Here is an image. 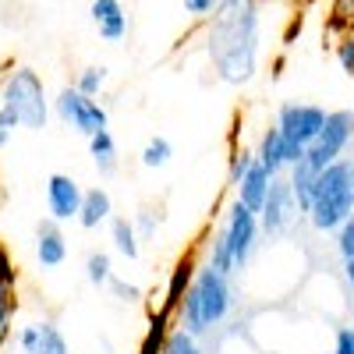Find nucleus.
I'll list each match as a JSON object with an SVG mask.
<instances>
[{
  "instance_id": "obj_26",
  "label": "nucleus",
  "mask_w": 354,
  "mask_h": 354,
  "mask_svg": "<svg viewBox=\"0 0 354 354\" xmlns=\"http://www.w3.org/2000/svg\"><path fill=\"white\" fill-rule=\"evenodd\" d=\"M337 64H340L344 75L354 78V36H344V39L337 43Z\"/></svg>"
},
{
  "instance_id": "obj_35",
  "label": "nucleus",
  "mask_w": 354,
  "mask_h": 354,
  "mask_svg": "<svg viewBox=\"0 0 354 354\" xmlns=\"http://www.w3.org/2000/svg\"><path fill=\"white\" fill-rule=\"evenodd\" d=\"M344 280H347V287L354 290V255H351V259H344Z\"/></svg>"
},
{
  "instance_id": "obj_3",
  "label": "nucleus",
  "mask_w": 354,
  "mask_h": 354,
  "mask_svg": "<svg viewBox=\"0 0 354 354\" xmlns=\"http://www.w3.org/2000/svg\"><path fill=\"white\" fill-rule=\"evenodd\" d=\"M351 213H354V156H340L326 170H319L312 205L305 216L319 234H337Z\"/></svg>"
},
{
  "instance_id": "obj_28",
  "label": "nucleus",
  "mask_w": 354,
  "mask_h": 354,
  "mask_svg": "<svg viewBox=\"0 0 354 354\" xmlns=\"http://www.w3.org/2000/svg\"><path fill=\"white\" fill-rule=\"evenodd\" d=\"M252 163H255V153H245V149H241L238 156H234V160H230V185H238L241 177L248 174Z\"/></svg>"
},
{
  "instance_id": "obj_11",
  "label": "nucleus",
  "mask_w": 354,
  "mask_h": 354,
  "mask_svg": "<svg viewBox=\"0 0 354 354\" xmlns=\"http://www.w3.org/2000/svg\"><path fill=\"white\" fill-rule=\"evenodd\" d=\"M36 259H39L43 270H57V266H64V259H68V238H64L61 223L53 216L39 220V227H36Z\"/></svg>"
},
{
  "instance_id": "obj_29",
  "label": "nucleus",
  "mask_w": 354,
  "mask_h": 354,
  "mask_svg": "<svg viewBox=\"0 0 354 354\" xmlns=\"http://www.w3.org/2000/svg\"><path fill=\"white\" fill-rule=\"evenodd\" d=\"M156 227H160V220L153 216V209H142V213H138V220H135V230H138V238H142V241H149L153 234H156Z\"/></svg>"
},
{
  "instance_id": "obj_9",
  "label": "nucleus",
  "mask_w": 354,
  "mask_h": 354,
  "mask_svg": "<svg viewBox=\"0 0 354 354\" xmlns=\"http://www.w3.org/2000/svg\"><path fill=\"white\" fill-rule=\"evenodd\" d=\"M298 213L301 209H298V198H294V192H290V181L283 174H277L273 185H270V195H266L262 209H259L262 234H266V238H283Z\"/></svg>"
},
{
  "instance_id": "obj_32",
  "label": "nucleus",
  "mask_w": 354,
  "mask_h": 354,
  "mask_svg": "<svg viewBox=\"0 0 354 354\" xmlns=\"http://www.w3.org/2000/svg\"><path fill=\"white\" fill-rule=\"evenodd\" d=\"M216 4H220V0H185V11L192 18H209Z\"/></svg>"
},
{
  "instance_id": "obj_2",
  "label": "nucleus",
  "mask_w": 354,
  "mask_h": 354,
  "mask_svg": "<svg viewBox=\"0 0 354 354\" xmlns=\"http://www.w3.org/2000/svg\"><path fill=\"white\" fill-rule=\"evenodd\" d=\"M230 308H234L230 277L205 262V266H198V270L192 273V280L185 287V298L177 301V319H181V326L188 333L205 337L230 315Z\"/></svg>"
},
{
  "instance_id": "obj_15",
  "label": "nucleus",
  "mask_w": 354,
  "mask_h": 354,
  "mask_svg": "<svg viewBox=\"0 0 354 354\" xmlns=\"http://www.w3.org/2000/svg\"><path fill=\"white\" fill-rule=\"evenodd\" d=\"M255 160H259L266 170H270L273 177L287 170V156H283V135H280V128H277V124L262 131V138H259V149H255Z\"/></svg>"
},
{
  "instance_id": "obj_23",
  "label": "nucleus",
  "mask_w": 354,
  "mask_h": 354,
  "mask_svg": "<svg viewBox=\"0 0 354 354\" xmlns=\"http://www.w3.org/2000/svg\"><path fill=\"white\" fill-rule=\"evenodd\" d=\"M103 82H106V68H85V71L78 75L75 88H82L85 96H100V88H103Z\"/></svg>"
},
{
  "instance_id": "obj_12",
  "label": "nucleus",
  "mask_w": 354,
  "mask_h": 354,
  "mask_svg": "<svg viewBox=\"0 0 354 354\" xmlns=\"http://www.w3.org/2000/svg\"><path fill=\"white\" fill-rule=\"evenodd\" d=\"M88 15H93L100 36L106 43H121L128 36V15L121 8V0H93V8H88Z\"/></svg>"
},
{
  "instance_id": "obj_18",
  "label": "nucleus",
  "mask_w": 354,
  "mask_h": 354,
  "mask_svg": "<svg viewBox=\"0 0 354 354\" xmlns=\"http://www.w3.org/2000/svg\"><path fill=\"white\" fill-rule=\"evenodd\" d=\"M88 156H93V163L103 177L117 174V163L121 160H117V142H113L110 128H103V131H96L93 138H88Z\"/></svg>"
},
{
  "instance_id": "obj_6",
  "label": "nucleus",
  "mask_w": 354,
  "mask_h": 354,
  "mask_svg": "<svg viewBox=\"0 0 354 354\" xmlns=\"http://www.w3.org/2000/svg\"><path fill=\"white\" fill-rule=\"evenodd\" d=\"M354 142V110L340 106V110H326V121H322L319 135L312 138V145L305 149V163L312 170H326L330 163H337L340 156H347Z\"/></svg>"
},
{
  "instance_id": "obj_4",
  "label": "nucleus",
  "mask_w": 354,
  "mask_h": 354,
  "mask_svg": "<svg viewBox=\"0 0 354 354\" xmlns=\"http://www.w3.org/2000/svg\"><path fill=\"white\" fill-rule=\"evenodd\" d=\"M0 103H4L18 124L28 128V131H43L46 121H50V100H46V88H43V78L32 71V68H15L0 88Z\"/></svg>"
},
{
  "instance_id": "obj_1",
  "label": "nucleus",
  "mask_w": 354,
  "mask_h": 354,
  "mask_svg": "<svg viewBox=\"0 0 354 354\" xmlns=\"http://www.w3.org/2000/svg\"><path fill=\"white\" fill-rule=\"evenodd\" d=\"M262 11L259 0H220L205 21V53L223 85H248L259 75Z\"/></svg>"
},
{
  "instance_id": "obj_16",
  "label": "nucleus",
  "mask_w": 354,
  "mask_h": 354,
  "mask_svg": "<svg viewBox=\"0 0 354 354\" xmlns=\"http://www.w3.org/2000/svg\"><path fill=\"white\" fill-rule=\"evenodd\" d=\"M110 241H113L117 255H124L128 262H135L142 255V238H138L135 223L124 216H110Z\"/></svg>"
},
{
  "instance_id": "obj_8",
  "label": "nucleus",
  "mask_w": 354,
  "mask_h": 354,
  "mask_svg": "<svg viewBox=\"0 0 354 354\" xmlns=\"http://www.w3.org/2000/svg\"><path fill=\"white\" fill-rule=\"evenodd\" d=\"M53 113L61 117L68 128H75L78 135H85V138H93L96 131L110 128L106 110H103L93 96H85L82 88H71V85L57 93V100H53Z\"/></svg>"
},
{
  "instance_id": "obj_33",
  "label": "nucleus",
  "mask_w": 354,
  "mask_h": 354,
  "mask_svg": "<svg viewBox=\"0 0 354 354\" xmlns=\"http://www.w3.org/2000/svg\"><path fill=\"white\" fill-rule=\"evenodd\" d=\"M110 290H113L121 301H138V287H135V283H124V280L110 277Z\"/></svg>"
},
{
  "instance_id": "obj_10",
  "label": "nucleus",
  "mask_w": 354,
  "mask_h": 354,
  "mask_svg": "<svg viewBox=\"0 0 354 354\" xmlns=\"http://www.w3.org/2000/svg\"><path fill=\"white\" fill-rule=\"evenodd\" d=\"M82 195H85V188L75 181V177H68V174H50L46 177V209L57 223L78 220Z\"/></svg>"
},
{
  "instance_id": "obj_13",
  "label": "nucleus",
  "mask_w": 354,
  "mask_h": 354,
  "mask_svg": "<svg viewBox=\"0 0 354 354\" xmlns=\"http://www.w3.org/2000/svg\"><path fill=\"white\" fill-rule=\"evenodd\" d=\"M270 185H273V174L266 170L259 160L248 167V174L241 177L238 185H234V192H238V202H245L248 209H262V202H266V195H270Z\"/></svg>"
},
{
  "instance_id": "obj_34",
  "label": "nucleus",
  "mask_w": 354,
  "mask_h": 354,
  "mask_svg": "<svg viewBox=\"0 0 354 354\" xmlns=\"http://www.w3.org/2000/svg\"><path fill=\"white\" fill-rule=\"evenodd\" d=\"M15 266H11V259H8V252L4 248H0V283H11L15 287Z\"/></svg>"
},
{
  "instance_id": "obj_22",
  "label": "nucleus",
  "mask_w": 354,
  "mask_h": 354,
  "mask_svg": "<svg viewBox=\"0 0 354 354\" xmlns=\"http://www.w3.org/2000/svg\"><path fill=\"white\" fill-rule=\"evenodd\" d=\"M43 326V337H39V347H36V354H71L68 351V340H64V333L53 326V322H39Z\"/></svg>"
},
{
  "instance_id": "obj_17",
  "label": "nucleus",
  "mask_w": 354,
  "mask_h": 354,
  "mask_svg": "<svg viewBox=\"0 0 354 354\" xmlns=\"http://www.w3.org/2000/svg\"><path fill=\"white\" fill-rule=\"evenodd\" d=\"M315 177H319V170H312L305 160H298V163L287 167V181H290V192H294V198H298V209H301V213H308V205H312Z\"/></svg>"
},
{
  "instance_id": "obj_25",
  "label": "nucleus",
  "mask_w": 354,
  "mask_h": 354,
  "mask_svg": "<svg viewBox=\"0 0 354 354\" xmlns=\"http://www.w3.org/2000/svg\"><path fill=\"white\" fill-rule=\"evenodd\" d=\"M337 252H340V259H351L354 255V213L337 230Z\"/></svg>"
},
{
  "instance_id": "obj_24",
  "label": "nucleus",
  "mask_w": 354,
  "mask_h": 354,
  "mask_svg": "<svg viewBox=\"0 0 354 354\" xmlns=\"http://www.w3.org/2000/svg\"><path fill=\"white\" fill-rule=\"evenodd\" d=\"M209 266H216L220 273L234 277V266H230V252H227L223 234H216V238H213V245H209Z\"/></svg>"
},
{
  "instance_id": "obj_5",
  "label": "nucleus",
  "mask_w": 354,
  "mask_h": 354,
  "mask_svg": "<svg viewBox=\"0 0 354 354\" xmlns=\"http://www.w3.org/2000/svg\"><path fill=\"white\" fill-rule=\"evenodd\" d=\"M322 121H326V110L315 103H283L277 110V128L283 135V156L287 167L298 163L305 156V149L312 145V138L319 135Z\"/></svg>"
},
{
  "instance_id": "obj_14",
  "label": "nucleus",
  "mask_w": 354,
  "mask_h": 354,
  "mask_svg": "<svg viewBox=\"0 0 354 354\" xmlns=\"http://www.w3.org/2000/svg\"><path fill=\"white\" fill-rule=\"evenodd\" d=\"M113 216V198L106 188H88L82 195V209H78V223L85 230H96L100 223H106Z\"/></svg>"
},
{
  "instance_id": "obj_30",
  "label": "nucleus",
  "mask_w": 354,
  "mask_h": 354,
  "mask_svg": "<svg viewBox=\"0 0 354 354\" xmlns=\"http://www.w3.org/2000/svg\"><path fill=\"white\" fill-rule=\"evenodd\" d=\"M39 337H43V326H25V330L18 333V347H21L25 354H36V347H39Z\"/></svg>"
},
{
  "instance_id": "obj_7",
  "label": "nucleus",
  "mask_w": 354,
  "mask_h": 354,
  "mask_svg": "<svg viewBox=\"0 0 354 354\" xmlns=\"http://www.w3.org/2000/svg\"><path fill=\"white\" fill-rule=\"evenodd\" d=\"M220 234H223V241H227L234 273H241L245 266H248V259H252V252H255V245H259V238H262L259 213L248 209L245 202L234 198L230 209H227V220H223V227H220Z\"/></svg>"
},
{
  "instance_id": "obj_20",
  "label": "nucleus",
  "mask_w": 354,
  "mask_h": 354,
  "mask_svg": "<svg viewBox=\"0 0 354 354\" xmlns=\"http://www.w3.org/2000/svg\"><path fill=\"white\" fill-rule=\"evenodd\" d=\"M160 354H205V351H202V344H198V337H195V333H188L185 326H177L174 333H167V337H163Z\"/></svg>"
},
{
  "instance_id": "obj_27",
  "label": "nucleus",
  "mask_w": 354,
  "mask_h": 354,
  "mask_svg": "<svg viewBox=\"0 0 354 354\" xmlns=\"http://www.w3.org/2000/svg\"><path fill=\"white\" fill-rule=\"evenodd\" d=\"M15 128H21V124H18V117H15L4 103H0V149H8V142H11Z\"/></svg>"
},
{
  "instance_id": "obj_31",
  "label": "nucleus",
  "mask_w": 354,
  "mask_h": 354,
  "mask_svg": "<svg viewBox=\"0 0 354 354\" xmlns=\"http://www.w3.org/2000/svg\"><path fill=\"white\" fill-rule=\"evenodd\" d=\"M333 354H354V326H340V330H337Z\"/></svg>"
},
{
  "instance_id": "obj_21",
  "label": "nucleus",
  "mask_w": 354,
  "mask_h": 354,
  "mask_svg": "<svg viewBox=\"0 0 354 354\" xmlns=\"http://www.w3.org/2000/svg\"><path fill=\"white\" fill-rule=\"evenodd\" d=\"M85 277H88V283H93V287L110 283V277H113L110 255H106V252H93V255H88V259H85Z\"/></svg>"
},
{
  "instance_id": "obj_19",
  "label": "nucleus",
  "mask_w": 354,
  "mask_h": 354,
  "mask_svg": "<svg viewBox=\"0 0 354 354\" xmlns=\"http://www.w3.org/2000/svg\"><path fill=\"white\" fill-rule=\"evenodd\" d=\"M170 160H174V145H170V138L156 135V138L145 142V149H142V167H145V170H160V167H167Z\"/></svg>"
}]
</instances>
